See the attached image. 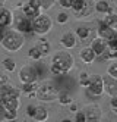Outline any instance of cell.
<instances>
[{
  "instance_id": "4316f807",
  "label": "cell",
  "mask_w": 117,
  "mask_h": 122,
  "mask_svg": "<svg viewBox=\"0 0 117 122\" xmlns=\"http://www.w3.org/2000/svg\"><path fill=\"white\" fill-rule=\"evenodd\" d=\"M28 56H29L32 60H40V59L42 57L37 46H35V47H31V49H29V51H28Z\"/></svg>"
},
{
  "instance_id": "e0dca14e",
  "label": "cell",
  "mask_w": 117,
  "mask_h": 122,
  "mask_svg": "<svg viewBox=\"0 0 117 122\" xmlns=\"http://www.w3.org/2000/svg\"><path fill=\"white\" fill-rule=\"evenodd\" d=\"M79 56H80V59H82L85 63H88V65H91L94 60L97 59V56H95V53L92 51L91 47H84L82 50L79 51Z\"/></svg>"
},
{
  "instance_id": "f546056e",
  "label": "cell",
  "mask_w": 117,
  "mask_h": 122,
  "mask_svg": "<svg viewBox=\"0 0 117 122\" xmlns=\"http://www.w3.org/2000/svg\"><path fill=\"white\" fill-rule=\"evenodd\" d=\"M18 118V110H5V121H13Z\"/></svg>"
},
{
  "instance_id": "f1b7e54d",
  "label": "cell",
  "mask_w": 117,
  "mask_h": 122,
  "mask_svg": "<svg viewBox=\"0 0 117 122\" xmlns=\"http://www.w3.org/2000/svg\"><path fill=\"white\" fill-rule=\"evenodd\" d=\"M35 87H37V82H26V84H22V90L25 93H34Z\"/></svg>"
},
{
  "instance_id": "44dd1931",
  "label": "cell",
  "mask_w": 117,
  "mask_h": 122,
  "mask_svg": "<svg viewBox=\"0 0 117 122\" xmlns=\"http://www.w3.org/2000/svg\"><path fill=\"white\" fill-rule=\"evenodd\" d=\"M75 36H76V38L85 41V40H88L91 37V30L86 28V27H78L76 31H75Z\"/></svg>"
},
{
  "instance_id": "d590c367",
  "label": "cell",
  "mask_w": 117,
  "mask_h": 122,
  "mask_svg": "<svg viewBox=\"0 0 117 122\" xmlns=\"http://www.w3.org/2000/svg\"><path fill=\"white\" fill-rule=\"evenodd\" d=\"M6 84H9L7 76H6L5 74H2V72H0V88H2V87H5Z\"/></svg>"
},
{
  "instance_id": "7c38bea8",
  "label": "cell",
  "mask_w": 117,
  "mask_h": 122,
  "mask_svg": "<svg viewBox=\"0 0 117 122\" xmlns=\"http://www.w3.org/2000/svg\"><path fill=\"white\" fill-rule=\"evenodd\" d=\"M89 47L92 49L95 56H103L105 53V50H107V41L100 38V37H94L91 40V46H89Z\"/></svg>"
},
{
  "instance_id": "836d02e7",
  "label": "cell",
  "mask_w": 117,
  "mask_h": 122,
  "mask_svg": "<svg viewBox=\"0 0 117 122\" xmlns=\"http://www.w3.org/2000/svg\"><path fill=\"white\" fill-rule=\"evenodd\" d=\"M50 71H51V74H54V75H63V71H61L57 65H54V63H51Z\"/></svg>"
},
{
  "instance_id": "9c48e42d",
  "label": "cell",
  "mask_w": 117,
  "mask_h": 122,
  "mask_svg": "<svg viewBox=\"0 0 117 122\" xmlns=\"http://www.w3.org/2000/svg\"><path fill=\"white\" fill-rule=\"evenodd\" d=\"M0 103L5 110H18L19 109V97L12 94H0Z\"/></svg>"
},
{
  "instance_id": "7402d4cb",
  "label": "cell",
  "mask_w": 117,
  "mask_h": 122,
  "mask_svg": "<svg viewBox=\"0 0 117 122\" xmlns=\"http://www.w3.org/2000/svg\"><path fill=\"white\" fill-rule=\"evenodd\" d=\"M101 22H103L104 25H107V27L113 28V30L117 28V16H116L114 13H107V15H105V18H104Z\"/></svg>"
},
{
  "instance_id": "8fae6325",
  "label": "cell",
  "mask_w": 117,
  "mask_h": 122,
  "mask_svg": "<svg viewBox=\"0 0 117 122\" xmlns=\"http://www.w3.org/2000/svg\"><path fill=\"white\" fill-rule=\"evenodd\" d=\"M22 12H23L25 16H28L29 19H34L35 16H38L41 13V7L38 6L37 0H28V2L23 5Z\"/></svg>"
},
{
  "instance_id": "5b68a950",
  "label": "cell",
  "mask_w": 117,
  "mask_h": 122,
  "mask_svg": "<svg viewBox=\"0 0 117 122\" xmlns=\"http://www.w3.org/2000/svg\"><path fill=\"white\" fill-rule=\"evenodd\" d=\"M21 84H26V82H37L40 78V71L37 69V66L32 65H23L19 69V74H18Z\"/></svg>"
},
{
  "instance_id": "d6a6232c",
  "label": "cell",
  "mask_w": 117,
  "mask_h": 122,
  "mask_svg": "<svg viewBox=\"0 0 117 122\" xmlns=\"http://www.w3.org/2000/svg\"><path fill=\"white\" fill-rule=\"evenodd\" d=\"M56 2H59L60 6L65 7V9H70V7H72V3H73V0H56Z\"/></svg>"
},
{
  "instance_id": "30bf717a",
  "label": "cell",
  "mask_w": 117,
  "mask_h": 122,
  "mask_svg": "<svg viewBox=\"0 0 117 122\" xmlns=\"http://www.w3.org/2000/svg\"><path fill=\"white\" fill-rule=\"evenodd\" d=\"M101 78H103V88H104V91L108 94L110 97L117 96V78H113L108 74L101 76Z\"/></svg>"
},
{
  "instance_id": "603a6c76",
  "label": "cell",
  "mask_w": 117,
  "mask_h": 122,
  "mask_svg": "<svg viewBox=\"0 0 117 122\" xmlns=\"http://www.w3.org/2000/svg\"><path fill=\"white\" fill-rule=\"evenodd\" d=\"M59 103L63 104V106H69V104L72 103V97H70V94L69 93H59Z\"/></svg>"
},
{
  "instance_id": "74e56055",
  "label": "cell",
  "mask_w": 117,
  "mask_h": 122,
  "mask_svg": "<svg viewBox=\"0 0 117 122\" xmlns=\"http://www.w3.org/2000/svg\"><path fill=\"white\" fill-rule=\"evenodd\" d=\"M111 109H117V96L111 97Z\"/></svg>"
},
{
  "instance_id": "9a60e30c",
  "label": "cell",
  "mask_w": 117,
  "mask_h": 122,
  "mask_svg": "<svg viewBox=\"0 0 117 122\" xmlns=\"http://www.w3.org/2000/svg\"><path fill=\"white\" fill-rule=\"evenodd\" d=\"M32 119L37 121V122H44L48 119V109L46 106H35V110H34V115H32Z\"/></svg>"
},
{
  "instance_id": "5bb4252c",
  "label": "cell",
  "mask_w": 117,
  "mask_h": 122,
  "mask_svg": "<svg viewBox=\"0 0 117 122\" xmlns=\"http://www.w3.org/2000/svg\"><path fill=\"white\" fill-rule=\"evenodd\" d=\"M76 41H78V38L75 36V32H72V31L65 32L61 36V38H60V43H61V46L65 49H73L76 46Z\"/></svg>"
},
{
  "instance_id": "7a4b0ae2",
  "label": "cell",
  "mask_w": 117,
  "mask_h": 122,
  "mask_svg": "<svg viewBox=\"0 0 117 122\" xmlns=\"http://www.w3.org/2000/svg\"><path fill=\"white\" fill-rule=\"evenodd\" d=\"M51 63L57 65L63 74H67L72 68H73L75 65V57L72 53H69V51H65V50H59L56 55H53L51 57Z\"/></svg>"
},
{
  "instance_id": "277c9868",
  "label": "cell",
  "mask_w": 117,
  "mask_h": 122,
  "mask_svg": "<svg viewBox=\"0 0 117 122\" xmlns=\"http://www.w3.org/2000/svg\"><path fill=\"white\" fill-rule=\"evenodd\" d=\"M53 28V21L48 15L40 13L38 16H35L32 19V31L40 34V36H44V34L50 32Z\"/></svg>"
},
{
  "instance_id": "60d3db41",
  "label": "cell",
  "mask_w": 117,
  "mask_h": 122,
  "mask_svg": "<svg viewBox=\"0 0 117 122\" xmlns=\"http://www.w3.org/2000/svg\"><path fill=\"white\" fill-rule=\"evenodd\" d=\"M3 37H5V30H3V28H0V43H2Z\"/></svg>"
},
{
  "instance_id": "83f0119b",
  "label": "cell",
  "mask_w": 117,
  "mask_h": 122,
  "mask_svg": "<svg viewBox=\"0 0 117 122\" xmlns=\"http://www.w3.org/2000/svg\"><path fill=\"white\" fill-rule=\"evenodd\" d=\"M94 10V6H92V0H88V5L85 6V9L80 12V15L78 16V18H82V16H88V15H91V12Z\"/></svg>"
},
{
  "instance_id": "1f68e13d",
  "label": "cell",
  "mask_w": 117,
  "mask_h": 122,
  "mask_svg": "<svg viewBox=\"0 0 117 122\" xmlns=\"http://www.w3.org/2000/svg\"><path fill=\"white\" fill-rule=\"evenodd\" d=\"M69 21V15L66 13V12H60L59 15H57V22L59 24H66Z\"/></svg>"
},
{
  "instance_id": "e575fe53",
  "label": "cell",
  "mask_w": 117,
  "mask_h": 122,
  "mask_svg": "<svg viewBox=\"0 0 117 122\" xmlns=\"http://www.w3.org/2000/svg\"><path fill=\"white\" fill-rule=\"evenodd\" d=\"M75 113H76V116H75V121H76V122H86V121H85V113H84V112H78V110H76Z\"/></svg>"
},
{
  "instance_id": "d6986e66",
  "label": "cell",
  "mask_w": 117,
  "mask_h": 122,
  "mask_svg": "<svg viewBox=\"0 0 117 122\" xmlns=\"http://www.w3.org/2000/svg\"><path fill=\"white\" fill-rule=\"evenodd\" d=\"M86 5H88V0H73V3H72V7H70V9L73 10V13H75L76 16H79L80 12L85 9Z\"/></svg>"
},
{
  "instance_id": "52a82bcc",
  "label": "cell",
  "mask_w": 117,
  "mask_h": 122,
  "mask_svg": "<svg viewBox=\"0 0 117 122\" xmlns=\"http://www.w3.org/2000/svg\"><path fill=\"white\" fill-rule=\"evenodd\" d=\"M15 28L18 32L21 34H32V19H29L28 16H18L16 18V22H15Z\"/></svg>"
},
{
  "instance_id": "4dcf8cb0",
  "label": "cell",
  "mask_w": 117,
  "mask_h": 122,
  "mask_svg": "<svg viewBox=\"0 0 117 122\" xmlns=\"http://www.w3.org/2000/svg\"><path fill=\"white\" fill-rule=\"evenodd\" d=\"M107 74H108L110 76H113V78H117V63L113 62L108 66V69H107Z\"/></svg>"
},
{
  "instance_id": "3957f363",
  "label": "cell",
  "mask_w": 117,
  "mask_h": 122,
  "mask_svg": "<svg viewBox=\"0 0 117 122\" xmlns=\"http://www.w3.org/2000/svg\"><path fill=\"white\" fill-rule=\"evenodd\" d=\"M59 93L60 91L53 84L44 82V84H41L38 87V88H35V97L38 100H41V102H53V100H56L59 97Z\"/></svg>"
},
{
  "instance_id": "2e32d148",
  "label": "cell",
  "mask_w": 117,
  "mask_h": 122,
  "mask_svg": "<svg viewBox=\"0 0 117 122\" xmlns=\"http://www.w3.org/2000/svg\"><path fill=\"white\" fill-rule=\"evenodd\" d=\"M13 21V16H12V12L9 9H0V28H6L12 24Z\"/></svg>"
},
{
  "instance_id": "6da1fadb",
  "label": "cell",
  "mask_w": 117,
  "mask_h": 122,
  "mask_svg": "<svg viewBox=\"0 0 117 122\" xmlns=\"http://www.w3.org/2000/svg\"><path fill=\"white\" fill-rule=\"evenodd\" d=\"M0 44L7 51H12V53L13 51H19L25 44L23 34L18 32V31H7V32H5V37Z\"/></svg>"
},
{
  "instance_id": "7bdbcfd3",
  "label": "cell",
  "mask_w": 117,
  "mask_h": 122,
  "mask_svg": "<svg viewBox=\"0 0 117 122\" xmlns=\"http://www.w3.org/2000/svg\"><path fill=\"white\" fill-rule=\"evenodd\" d=\"M94 2H98V0H94Z\"/></svg>"
},
{
  "instance_id": "ac0fdd59",
  "label": "cell",
  "mask_w": 117,
  "mask_h": 122,
  "mask_svg": "<svg viewBox=\"0 0 117 122\" xmlns=\"http://www.w3.org/2000/svg\"><path fill=\"white\" fill-rule=\"evenodd\" d=\"M95 10L98 13H113V9L108 2H105V0H98V2H95Z\"/></svg>"
},
{
  "instance_id": "ee69618b",
  "label": "cell",
  "mask_w": 117,
  "mask_h": 122,
  "mask_svg": "<svg viewBox=\"0 0 117 122\" xmlns=\"http://www.w3.org/2000/svg\"><path fill=\"white\" fill-rule=\"evenodd\" d=\"M0 9H2V6H0Z\"/></svg>"
},
{
  "instance_id": "cb8c5ba5",
  "label": "cell",
  "mask_w": 117,
  "mask_h": 122,
  "mask_svg": "<svg viewBox=\"0 0 117 122\" xmlns=\"http://www.w3.org/2000/svg\"><path fill=\"white\" fill-rule=\"evenodd\" d=\"M3 68L6 69V71H9V72H13L15 68H16L15 60H13L12 57H6V59H3Z\"/></svg>"
},
{
  "instance_id": "ba28073f",
  "label": "cell",
  "mask_w": 117,
  "mask_h": 122,
  "mask_svg": "<svg viewBox=\"0 0 117 122\" xmlns=\"http://www.w3.org/2000/svg\"><path fill=\"white\" fill-rule=\"evenodd\" d=\"M84 113H85V121L86 122H100L101 118H103L101 107L98 106V104H89V106H86Z\"/></svg>"
},
{
  "instance_id": "f35d334b",
  "label": "cell",
  "mask_w": 117,
  "mask_h": 122,
  "mask_svg": "<svg viewBox=\"0 0 117 122\" xmlns=\"http://www.w3.org/2000/svg\"><path fill=\"white\" fill-rule=\"evenodd\" d=\"M0 121H5V107L0 103Z\"/></svg>"
},
{
  "instance_id": "8992f818",
  "label": "cell",
  "mask_w": 117,
  "mask_h": 122,
  "mask_svg": "<svg viewBox=\"0 0 117 122\" xmlns=\"http://www.w3.org/2000/svg\"><path fill=\"white\" fill-rule=\"evenodd\" d=\"M86 90H88L89 96H94V97H100V96H103L104 94V88H103V78H101V75L91 76Z\"/></svg>"
},
{
  "instance_id": "d4e9b609",
  "label": "cell",
  "mask_w": 117,
  "mask_h": 122,
  "mask_svg": "<svg viewBox=\"0 0 117 122\" xmlns=\"http://www.w3.org/2000/svg\"><path fill=\"white\" fill-rule=\"evenodd\" d=\"M37 3H38V6L41 7V9L48 10V9H51V7L54 6L56 0H37Z\"/></svg>"
},
{
  "instance_id": "484cf974",
  "label": "cell",
  "mask_w": 117,
  "mask_h": 122,
  "mask_svg": "<svg viewBox=\"0 0 117 122\" xmlns=\"http://www.w3.org/2000/svg\"><path fill=\"white\" fill-rule=\"evenodd\" d=\"M89 80H91V75H89L88 72H80L79 74V84L82 87H88Z\"/></svg>"
},
{
  "instance_id": "4fadbf2b",
  "label": "cell",
  "mask_w": 117,
  "mask_h": 122,
  "mask_svg": "<svg viewBox=\"0 0 117 122\" xmlns=\"http://www.w3.org/2000/svg\"><path fill=\"white\" fill-rule=\"evenodd\" d=\"M97 34H98L97 37H100V38H103V40H105V41L116 38V30H113V28H110V27H107V25H104L101 21H100V25H98Z\"/></svg>"
},
{
  "instance_id": "8d00e7d4",
  "label": "cell",
  "mask_w": 117,
  "mask_h": 122,
  "mask_svg": "<svg viewBox=\"0 0 117 122\" xmlns=\"http://www.w3.org/2000/svg\"><path fill=\"white\" fill-rule=\"evenodd\" d=\"M34 110H35V106H32V104H28V106H26V115H28L29 118H32Z\"/></svg>"
},
{
  "instance_id": "ffe728a7",
  "label": "cell",
  "mask_w": 117,
  "mask_h": 122,
  "mask_svg": "<svg viewBox=\"0 0 117 122\" xmlns=\"http://www.w3.org/2000/svg\"><path fill=\"white\" fill-rule=\"evenodd\" d=\"M38 50H40V53L41 56H47L50 53V50H51V46H50V43L46 40V38H40L38 40V44H37Z\"/></svg>"
},
{
  "instance_id": "ab89813d",
  "label": "cell",
  "mask_w": 117,
  "mask_h": 122,
  "mask_svg": "<svg viewBox=\"0 0 117 122\" xmlns=\"http://www.w3.org/2000/svg\"><path fill=\"white\" fill-rule=\"evenodd\" d=\"M69 106H70V112H73V113H75V112L78 110V106H76V104H75V103H70V104H69Z\"/></svg>"
},
{
  "instance_id": "b9f144b4",
  "label": "cell",
  "mask_w": 117,
  "mask_h": 122,
  "mask_svg": "<svg viewBox=\"0 0 117 122\" xmlns=\"http://www.w3.org/2000/svg\"><path fill=\"white\" fill-rule=\"evenodd\" d=\"M5 2H6V0H0V6H2V5H5Z\"/></svg>"
}]
</instances>
